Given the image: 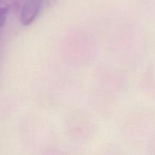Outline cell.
Instances as JSON below:
<instances>
[{
	"label": "cell",
	"mask_w": 155,
	"mask_h": 155,
	"mask_svg": "<svg viewBox=\"0 0 155 155\" xmlns=\"http://www.w3.org/2000/svg\"><path fill=\"white\" fill-rule=\"evenodd\" d=\"M43 0H25L21 12V22L27 26L34 21L42 7Z\"/></svg>",
	"instance_id": "cell-1"
}]
</instances>
